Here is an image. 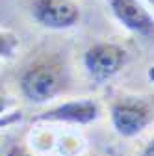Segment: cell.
<instances>
[{"instance_id":"6da1fadb","label":"cell","mask_w":154,"mask_h":156,"mask_svg":"<svg viewBox=\"0 0 154 156\" xmlns=\"http://www.w3.org/2000/svg\"><path fill=\"white\" fill-rule=\"evenodd\" d=\"M19 87L28 102L45 104L56 99L65 87V73L56 58L41 56L33 60L19 76Z\"/></svg>"},{"instance_id":"7a4b0ae2","label":"cell","mask_w":154,"mask_h":156,"mask_svg":"<svg viewBox=\"0 0 154 156\" xmlns=\"http://www.w3.org/2000/svg\"><path fill=\"white\" fill-rule=\"evenodd\" d=\"M128 62V52L110 41H99L93 43L82 56V63L87 73V76L97 84H104L115 74H119L121 69Z\"/></svg>"},{"instance_id":"3957f363","label":"cell","mask_w":154,"mask_h":156,"mask_svg":"<svg viewBox=\"0 0 154 156\" xmlns=\"http://www.w3.org/2000/svg\"><path fill=\"white\" fill-rule=\"evenodd\" d=\"M110 121L119 136L134 138L152 121V108L141 97H119L110 106Z\"/></svg>"},{"instance_id":"277c9868","label":"cell","mask_w":154,"mask_h":156,"mask_svg":"<svg viewBox=\"0 0 154 156\" xmlns=\"http://www.w3.org/2000/svg\"><path fill=\"white\" fill-rule=\"evenodd\" d=\"M28 11L47 30H71L82 19V9L74 0H28Z\"/></svg>"},{"instance_id":"5b68a950","label":"cell","mask_w":154,"mask_h":156,"mask_svg":"<svg viewBox=\"0 0 154 156\" xmlns=\"http://www.w3.org/2000/svg\"><path fill=\"white\" fill-rule=\"evenodd\" d=\"M108 6L124 30L143 39H154V15L141 0H108Z\"/></svg>"},{"instance_id":"8992f818","label":"cell","mask_w":154,"mask_h":156,"mask_svg":"<svg viewBox=\"0 0 154 156\" xmlns=\"http://www.w3.org/2000/svg\"><path fill=\"white\" fill-rule=\"evenodd\" d=\"M100 117V106L93 99H74L67 101L58 106H52L39 115L33 117V121L43 123H65V125H91Z\"/></svg>"},{"instance_id":"52a82bcc","label":"cell","mask_w":154,"mask_h":156,"mask_svg":"<svg viewBox=\"0 0 154 156\" xmlns=\"http://www.w3.org/2000/svg\"><path fill=\"white\" fill-rule=\"evenodd\" d=\"M17 48H19L17 35L11 30L2 28V34H0V54H2V60H11L17 52Z\"/></svg>"},{"instance_id":"ba28073f","label":"cell","mask_w":154,"mask_h":156,"mask_svg":"<svg viewBox=\"0 0 154 156\" xmlns=\"http://www.w3.org/2000/svg\"><path fill=\"white\" fill-rule=\"evenodd\" d=\"M6 156H35L23 145H11L6 149Z\"/></svg>"},{"instance_id":"9c48e42d","label":"cell","mask_w":154,"mask_h":156,"mask_svg":"<svg viewBox=\"0 0 154 156\" xmlns=\"http://www.w3.org/2000/svg\"><path fill=\"white\" fill-rule=\"evenodd\" d=\"M141 156H154V138H152V140L145 145V149H143Z\"/></svg>"},{"instance_id":"30bf717a","label":"cell","mask_w":154,"mask_h":156,"mask_svg":"<svg viewBox=\"0 0 154 156\" xmlns=\"http://www.w3.org/2000/svg\"><path fill=\"white\" fill-rule=\"evenodd\" d=\"M147 76H149V80H150V82L154 84V65H152V67L149 69V73H147Z\"/></svg>"},{"instance_id":"8fae6325","label":"cell","mask_w":154,"mask_h":156,"mask_svg":"<svg viewBox=\"0 0 154 156\" xmlns=\"http://www.w3.org/2000/svg\"><path fill=\"white\" fill-rule=\"evenodd\" d=\"M147 2H149V4L152 6V9H154V0H147Z\"/></svg>"}]
</instances>
